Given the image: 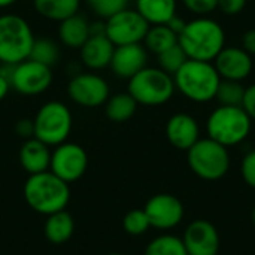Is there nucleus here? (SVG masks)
Segmentation results:
<instances>
[{
  "label": "nucleus",
  "mask_w": 255,
  "mask_h": 255,
  "mask_svg": "<svg viewBox=\"0 0 255 255\" xmlns=\"http://www.w3.org/2000/svg\"><path fill=\"white\" fill-rule=\"evenodd\" d=\"M22 191L27 205L34 212L46 217L64 211L70 200L69 184L55 176L51 170L30 175Z\"/></svg>",
  "instance_id": "1"
},
{
  "label": "nucleus",
  "mask_w": 255,
  "mask_h": 255,
  "mask_svg": "<svg viewBox=\"0 0 255 255\" xmlns=\"http://www.w3.org/2000/svg\"><path fill=\"white\" fill-rule=\"evenodd\" d=\"M224 30L209 18H197L187 22L178 36V43L190 60L211 61L224 48Z\"/></svg>",
  "instance_id": "2"
},
{
  "label": "nucleus",
  "mask_w": 255,
  "mask_h": 255,
  "mask_svg": "<svg viewBox=\"0 0 255 255\" xmlns=\"http://www.w3.org/2000/svg\"><path fill=\"white\" fill-rule=\"evenodd\" d=\"M175 85L193 102H209L215 97L221 76L209 61L187 60L173 75Z\"/></svg>",
  "instance_id": "3"
},
{
  "label": "nucleus",
  "mask_w": 255,
  "mask_h": 255,
  "mask_svg": "<svg viewBox=\"0 0 255 255\" xmlns=\"http://www.w3.org/2000/svg\"><path fill=\"white\" fill-rule=\"evenodd\" d=\"M34 33L19 15H0V63L18 64L28 58L34 43Z\"/></svg>",
  "instance_id": "4"
},
{
  "label": "nucleus",
  "mask_w": 255,
  "mask_h": 255,
  "mask_svg": "<svg viewBox=\"0 0 255 255\" xmlns=\"http://www.w3.org/2000/svg\"><path fill=\"white\" fill-rule=\"evenodd\" d=\"M175 90L172 75L160 67H143L128 79V93L137 105L158 106L170 100Z\"/></svg>",
  "instance_id": "5"
},
{
  "label": "nucleus",
  "mask_w": 255,
  "mask_h": 255,
  "mask_svg": "<svg viewBox=\"0 0 255 255\" xmlns=\"http://www.w3.org/2000/svg\"><path fill=\"white\" fill-rule=\"evenodd\" d=\"M209 137L227 146L244 142L251 131V118L242 106H221L208 120Z\"/></svg>",
  "instance_id": "6"
},
{
  "label": "nucleus",
  "mask_w": 255,
  "mask_h": 255,
  "mask_svg": "<svg viewBox=\"0 0 255 255\" xmlns=\"http://www.w3.org/2000/svg\"><path fill=\"white\" fill-rule=\"evenodd\" d=\"M33 124L36 139L48 146H57L67 140L72 131L73 118L70 109L64 103L51 100L39 108L33 118Z\"/></svg>",
  "instance_id": "7"
},
{
  "label": "nucleus",
  "mask_w": 255,
  "mask_h": 255,
  "mask_svg": "<svg viewBox=\"0 0 255 255\" xmlns=\"http://www.w3.org/2000/svg\"><path fill=\"white\" fill-rule=\"evenodd\" d=\"M190 169L205 181H218L229 172L230 155L224 145L214 139H199L188 151Z\"/></svg>",
  "instance_id": "8"
},
{
  "label": "nucleus",
  "mask_w": 255,
  "mask_h": 255,
  "mask_svg": "<svg viewBox=\"0 0 255 255\" xmlns=\"http://www.w3.org/2000/svg\"><path fill=\"white\" fill-rule=\"evenodd\" d=\"M106 36L115 46L140 43L149 28L146 19L133 9L126 7L124 10L105 19Z\"/></svg>",
  "instance_id": "9"
},
{
  "label": "nucleus",
  "mask_w": 255,
  "mask_h": 255,
  "mask_svg": "<svg viewBox=\"0 0 255 255\" xmlns=\"http://www.w3.org/2000/svg\"><path fill=\"white\" fill-rule=\"evenodd\" d=\"M87 167L88 155L85 149L78 143L66 140L57 145L51 152L49 170L67 184L81 179L85 175Z\"/></svg>",
  "instance_id": "10"
},
{
  "label": "nucleus",
  "mask_w": 255,
  "mask_h": 255,
  "mask_svg": "<svg viewBox=\"0 0 255 255\" xmlns=\"http://www.w3.org/2000/svg\"><path fill=\"white\" fill-rule=\"evenodd\" d=\"M52 84V72L49 66L34 60H24L13 66L10 87L22 96H37L45 93Z\"/></svg>",
  "instance_id": "11"
},
{
  "label": "nucleus",
  "mask_w": 255,
  "mask_h": 255,
  "mask_svg": "<svg viewBox=\"0 0 255 255\" xmlns=\"http://www.w3.org/2000/svg\"><path fill=\"white\" fill-rule=\"evenodd\" d=\"M67 96L82 108H97L109 99V85L97 73H78L67 84Z\"/></svg>",
  "instance_id": "12"
},
{
  "label": "nucleus",
  "mask_w": 255,
  "mask_h": 255,
  "mask_svg": "<svg viewBox=\"0 0 255 255\" xmlns=\"http://www.w3.org/2000/svg\"><path fill=\"white\" fill-rule=\"evenodd\" d=\"M151 227L158 230H170L181 224L185 209L182 202L167 193L152 196L143 208Z\"/></svg>",
  "instance_id": "13"
},
{
  "label": "nucleus",
  "mask_w": 255,
  "mask_h": 255,
  "mask_svg": "<svg viewBox=\"0 0 255 255\" xmlns=\"http://www.w3.org/2000/svg\"><path fill=\"white\" fill-rule=\"evenodd\" d=\"M182 242L188 255H218L221 244L217 227L206 220H196L188 224Z\"/></svg>",
  "instance_id": "14"
},
{
  "label": "nucleus",
  "mask_w": 255,
  "mask_h": 255,
  "mask_svg": "<svg viewBox=\"0 0 255 255\" xmlns=\"http://www.w3.org/2000/svg\"><path fill=\"white\" fill-rule=\"evenodd\" d=\"M146 48L142 46L140 43L121 45L115 46L109 67L112 69L115 76L130 79L143 67H146Z\"/></svg>",
  "instance_id": "15"
},
{
  "label": "nucleus",
  "mask_w": 255,
  "mask_h": 255,
  "mask_svg": "<svg viewBox=\"0 0 255 255\" xmlns=\"http://www.w3.org/2000/svg\"><path fill=\"white\" fill-rule=\"evenodd\" d=\"M215 69L224 79L242 81L251 73L253 60L244 48H223L215 57Z\"/></svg>",
  "instance_id": "16"
},
{
  "label": "nucleus",
  "mask_w": 255,
  "mask_h": 255,
  "mask_svg": "<svg viewBox=\"0 0 255 255\" xmlns=\"http://www.w3.org/2000/svg\"><path fill=\"white\" fill-rule=\"evenodd\" d=\"M115 45L103 34H90L87 42L79 49V58L82 64L90 70H102L111 64Z\"/></svg>",
  "instance_id": "17"
},
{
  "label": "nucleus",
  "mask_w": 255,
  "mask_h": 255,
  "mask_svg": "<svg viewBox=\"0 0 255 255\" xmlns=\"http://www.w3.org/2000/svg\"><path fill=\"white\" fill-rule=\"evenodd\" d=\"M167 140L178 149L188 151L199 140V126L188 114H176L166 124Z\"/></svg>",
  "instance_id": "18"
},
{
  "label": "nucleus",
  "mask_w": 255,
  "mask_h": 255,
  "mask_svg": "<svg viewBox=\"0 0 255 255\" xmlns=\"http://www.w3.org/2000/svg\"><path fill=\"white\" fill-rule=\"evenodd\" d=\"M19 164L21 167L28 173H42L49 170L51 164V151L49 146L43 142H40L36 137L24 140V143L19 148Z\"/></svg>",
  "instance_id": "19"
},
{
  "label": "nucleus",
  "mask_w": 255,
  "mask_h": 255,
  "mask_svg": "<svg viewBox=\"0 0 255 255\" xmlns=\"http://www.w3.org/2000/svg\"><path fill=\"white\" fill-rule=\"evenodd\" d=\"M60 42L70 49H81L90 37V21L79 12L58 22Z\"/></svg>",
  "instance_id": "20"
},
{
  "label": "nucleus",
  "mask_w": 255,
  "mask_h": 255,
  "mask_svg": "<svg viewBox=\"0 0 255 255\" xmlns=\"http://www.w3.org/2000/svg\"><path fill=\"white\" fill-rule=\"evenodd\" d=\"M73 232H75V221L73 217L66 209L46 217L43 226V235L51 244L54 245L66 244L73 236Z\"/></svg>",
  "instance_id": "21"
},
{
  "label": "nucleus",
  "mask_w": 255,
  "mask_h": 255,
  "mask_svg": "<svg viewBox=\"0 0 255 255\" xmlns=\"http://www.w3.org/2000/svg\"><path fill=\"white\" fill-rule=\"evenodd\" d=\"M136 10L149 25L167 24L176 15V0H137Z\"/></svg>",
  "instance_id": "22"
},
{
  "label": "nucleus",
  "mask_w": 255,
  "mask_h": 255,
  "mask_svg": "<svg viewBox=\"0 0 255 255\" xmlns=\"http://www.w3.org/2000/svg\"><path fill=\"white\" fill-rule=\"evenodd\" d=\"M33 7L40 16L60 22L79 12L81 0H33Z\"/></svg>",
  "instance_id": "23"
},
{
  "label": "nucleus",
  "mask_w": 255,
  "mask_h": 255,
  "mask_svg": "<svg viewBox=\"0 0 255 255\" xmlns=\"http://www.w3.org/2000/svg\"><path fill=\"white\" fill-rule=\"evenodd\" d=\"M137 109V102L127 93H117L111 96L105 103V114L114 123L128 121Z\"/></svg>",
  "instance_id": "24"
},
{
  "label": "nucleus",
  "mask_w": 255,
  "mask_h": 255,
  "mask_svg": "<svg viewBox=\"0 0 255 255\" xmlns=\"http://www.w3.org/2000/svg\"><path fill=\"white\" fill-rule=\"evenodd\" d=\"M143 42L146 49L158 55L178 43V34L173 33L166 24H158L148 28Z\"/></svg>",
  "instance_id": "25"
},
{
  "label": "nucleus",
  "mask_w": 255,
  "mask_h": 255,
  "mask_svg": "<svg viewBox=\"0 0 255 255\" xmlns=\"http://www.w3.org/2000/svg\"><path fill=\"white\" fill-rule=\"evenodd\" d=\"M28 58L34 60L37 63H42L45 66L52 67L58 61V58H60V46L52 39L36 37L34 43L31 46Z\"/></svg>",
  "instance_id": "26"
},
{
  "label": "nucleus",
  "mask_w": 255,
  "mask_h": 255,
  "mask_svg": "<svg viewBox=\"0 0 255 255\" xmlns=\"http://www.w3.org/2000/svg\"><path fill=\"white\" fill-rule=\"evenodd\" d=\"M143 255H188L182 239L173 235H161L152 239Z\"/></svg>",
  "instance_id": "27"
},
{
  "label": "nucleus",
  "mask_w": 255,
  "mask_h": 255,
  "mask_svg": "<svg viewBox=\"0 0 255 255\" xmlns=\"http://www.w3.org/2000/svg\"><path fill=\"white\" fill-rule=\"evenodd\" d=\"M245 96V88L241 81L223 79L217 88L215 99L221 103V106H242Z\"/></svg>",
  "instance_id": "28"
},
{
  "label": "nucleus",
  "mask_w": 255,
  "mask_h": 255,
  "mask_svg": "<svg viewBox=\"0 0 255 255\" xmlns=\"http://www.w3.org/2000/svg\"><path fill=\"white\" fill-rule=\"evenodd\" d=\"M187 60H188V57H187V54L184 52V49L181 48L179 43H176L172 48L166 49L164 52L158 54L160 69L164 70L169 75H175L184 66V63Z\"/></svg>",
  "instance_id": "29"
},
{
  "label": "nucleus",
  "mask_w": 255,
  "mask_h": 255,
  "mask_svg": "<svg viewBox=\"0 0 255 255\" xmlns=\"http://www.w3.org/2000/svg\"><path fill=\"white\" fill-rule=\"evenodd\" d=\"M123 227L130 236H142L148 232L151 224L143 209H133L126 214L123 220Z\"/></svg>",
  "instance_id": "30"
},
{
  "label": "nucleus",
  "mask_w": 255,
  "mask_h": 255,
  "mask_svg": "<svg viewBox=\"0 0 255 255\" xmlns=\"http://www.w3.org/2000/svg\"><path fill=\"white\" fill-rule=\"evenodd\" d=\"M85 1L88 7L102 19H108L128 6V0H85Z\"/></svg>",
  "instance_id": "31"
},
{
  "label": "nucleus",
  "mask_w": 255,
  "mask_h": 255,
  "mask_svg": "<svg viewBox=\"0 0 255 255\" xmlns=\"http://www.w3.org/2000/svg\"><path fill=\"white\" fill-rule=\"evenodd\" d=\"M241 173H242L244 181L251 188H255V149L250 151L244 157L242 164H241Z\"/></svg>",
  "instance_id": "32"
},
{
  "label": "nucleus",
  "mask_w": 255,
  "mask_h": 255,
  "mask_svg": "<svg viewBox=\"0 0 255 255\" xmlns=\"http://www.w3.org/2000/svg\"><path fill=\"white\" fill-rule=\"evenodd\" d=\"M185 6L199 15H205L218 7V0H184Z\"/></svg>",
  "instance_id": "33"
},
{
  "label": "nucleus",
  "mask_w": 255,
  "mask_h": 255,
  "mask_svg": "<svg viewBox=\"0 0 255 255\" xmlns=\"http://www.w3.org/2000/svg\"><path fill=\"white\" fill-rule=\"evenodd\" d=\"M247 0H218V7L226 15H238L244 10Z\"/></svg>",
  "instance_id": "34"
},
{
  "label": "nucleus",
  "mask_w": 255,
  "mask_h": 255,
  "mask_svg": "<svg viewBox=\"0 0 255 255\" xmlns=\"http://www.w3.org/2000/svg\"><path fill=\"white\" fill-rule=\"evenodd\" d=\"M15 131L19 137L22 139H31L34 137V124H33V120L30 118H22L16 123L15 126Z\"/></svg>",
  "instance_id": "35"
},
{
  "label": "nucleus",
  "mask_w": 255,
  "mask_h": 255,
  "mask_svg": "<svg viewBox=\"0 0 255 255\" xmlns=\"http://www.w3.org/2000/svg\"><path fill=\"white\" fill-rule=\"evenodd\" d=\"M242 108H244V111L248 114V117L251 120H255V84L248 87V88H245Z\"/></svg>",
  "instance_id": "36"
},
{
  "label": "nucleus",
  "mask_w": 255,
  "mask_h": 255,
  "mask_svg": "<svg viewBox=\"0 0 255 255\" xmlns=\"http://www.w3.org/2000/svg\"><path fill=\"white\" fill-rule=\"evenodd\" d=\"M242 48L251 55L255 54V30H248L242 37Z\"/></svg>",
  "instance_id": "37"
},
{
  "label": "nucleus",
  "mask_w": 255,
  "mask_h": 255,
  "mask_svg": "<svg viewBox=\"0 0 255 255\" xmlns=\"http://www.w3.org/2000/svg\"><path fill=\"white\" fill-rule=\"evenodd\" d=\"M166 25H167L173 33H176V34L179 36V34L182 33V30L185 28L187 22H185L182 18H179V16H176V15H175L173 18H170V19H169V22H167Z\"/></svg>",
  "instance_id": "38"
},
{
  "label": "nucleus",
  "mask_w": 255,
  "mask_h": 255,
  "mask_svg": "<svg viewBox=\"0 0 255 255\" xmlns=\"http://www.w3.org/2000/svg\"><path fill=\"white\" fill-rule=\"evenodd\" d=\"M10 88H12L10 87V82L0 73V102L7 96V93H9Z\"/></svg>",
  "instance_id": "39"
},
{
  "label": "nucleus",
  "mask_w": 255,
  "mask_h": 255,
  "mask_svg": "<svg viewBox=\"0 0 255 255\" xmlns=\"http://www.w3.org/2000/svg\"><path fill=\"white\" fill-rule=\"evenodd\" d=\"M18 0H0V7L1 9H4V7H9V6H12V4H15Z\"/></svg>",
  "instance_id": "40"
},
{
  "label": "nucleus",
  "mask_w": 255,
  "mask_h": 255,
  "mask_svg": "<svg viewBox=\"0 0 255 255\" xmlns=\"http://www.w3.org/2000/svg\"><path fill=\"white\" fill-rule=\"evenodd\" d=\"M251 221H253V224H254L255 227V206L254 209H253V212H251Z\"/></svg>",
  "instance_id": "41"
},
{
  "label": "nucleus",
  "mask_w": 255,
  "mask_h": 255,
  "mask_svg": "<svg viewBox=\"0 0 255 255\" xmlns=\"http://www.w3.org/2000/svg\"><path fill=\"white\" fill-rule=\"evenodd\" d=\"M106 255H124V254H118V253H112V254H106Z\"/></svg>",
  "instance_id": "42"
}]
</instances>
